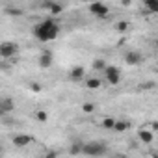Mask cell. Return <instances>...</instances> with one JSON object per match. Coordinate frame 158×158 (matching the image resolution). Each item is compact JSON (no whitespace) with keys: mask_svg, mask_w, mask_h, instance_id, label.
Masks as SVG:
<instances>
[{"mask_svg":"<svg viewBox=\"0 0 158 158\" xmlns=\"http://www.w3.org/2000/svg\"><path fill=\"white\" fill-rule=\"evenodd\" d=\"M89 13L99 17V19H104L108 13H110V8L102 2H89Z\"/></svg>","mask_w":158,"mask_h":158,"instance_id":"cell-5","label":"cell"},{"mask_svg":"<svg viewBox=\"0 0 158 158\" xmlns=\"http://www.w3.org/2000/svg\"><path fill=\"white\" fill-rule=\"evenodd\" d=\"M58 34H60V24L56 21H52V19H45V21H41V23H37L34 26V35L41 43L56 39Z\"/></svg>","mask_w":158,"mask_h":158,"instance_id":"cell-1","label":"cell"},{"mask_svg":"<svg viewBox=\"0 0 158 158\" xmlns=\"http://www.w3.org/2000/svg\"><path fill=\"white\" fill-rule=\"evenodd\" d=\"M128 128H130V123L128 121H115V127H114L115 132H125Z\"/></svg>","mask_w":158,"mask_h":158,"instance_id":"cell-13","label":"cell"},{"mask_svg":"<svg viewBox=\"0 0 158 158\" xmlns=\"http://www.w3.org/2000/svg\"><path fill=\"white\" fill-rule=\"evenodd\" d=\"M15 106H13V102L10 101V99H4L2 101V106H0V112H2V114H8L10 110H13Z\"/></svg>","mask_w":158,"mask_h":158,"instance_id":"cell-15","label":"cell"},{"mask_svg":"<svg viewBox=\"0 0 158 158\" xmlns=\"http://www.w3.org/2000/svg\"><path fill=\"white\" fill-rule=\"evenodd\" d=\"M35 119H37L39 123H47V119H48V114H47L45 110H37V112H35Z\"/></svg>","mask_w":158,"mask_h":158,"instance_id":"cell-17","label":"cell"},{"mask_svg":"<svg viewBox=\"0 0 158 158\" xmlns=\"http://www.w3.org/2000/svg\"><path fill=\"white\" fill-rule=\"evenodd\" d=\"M43 8H45V10H50V13H52V15H60V13L63 11V6H61V4H58V2H45V4H43Z\"/></svg>","mask_w":158,"mask_h":158,"instance_id":"cell-11","label":"cell"},{"mask_svg":"<svg viewBox=\"0 0 158 158\" xmlns=\"http://www.w3.org/2000/svg\"><path fill=\"white\" fill-rule=\"evenodd\" d=\"M145 8L151 13H158V0H145Z\"/></svg>","mask_w":158,"mask_h":158,"instance_id":"cell-14","label":"cell"},{"mask_svg":"<svg viewBox=\"0 0 158 158\" xmlns=\"http://www.w3.org/2000/svg\"><path fill=\"white\" fill-rule=\"evenodd\" d=\"M13 143H15V147H26V145L34 143V136H30V134H17V136H13Z\"/></svg>","mask_w":158,"mask_h":158,"instance_id":"cell-6","label":"cell"},{"mask_svg":"<svg viewBox=\"0 0 158 158\" xmlns=\"http://www.w3.org/2000/svg\"><path fill=\"white\" fill-rule=\"evenodd\" d=\"M30 88H32V91H35V93H39V91H41V86H39L37 82H32V84H30Z\"/></svg>","mask_w":158,"mask_h":158,"instance_id":"cell-22","label":"cell"},{"mask_svg":"<svg viewBox=\"0 0 158 158\" xmlns=\"http://www.w3.org/2000/svg\"><path fill=\"white\" fill-rule=\"evenodd\" d=\"M52 52L50 50H43L41 54H39V67L41 69H48L50 65H52Z\"/></svg>","mask_w":158,"mask_h":158,"instance_id":"cell-7","label":"cell"},{"mask_svg":"<svg viewBox=\"0 0 158 158\" xmlns=\"http://www.w3.org/2000/svg\"><path fill=\"white\" fill-rule=\"evenodd\" d=\"M102 86V80H99V78H88L86 80V88L88 89H99Z\"/></svg>","mask_w":158,"mask_h":158,"instance_id":"cell-12","label":"cell"},{"mask_svg":"<svg viewBox=\"0 0 158 158\" xmlns=\"http://www.w3.org/2000/svg\"><path fill=\"white\" fill-rule=\"evenodd\" d=\"M130 2H132V0H121V4H123V6H128Z\"/></svg>","mask_w":158,"mask_h":158,"instance_id":"cell-23","label":"cell"},{"mask_svg":"<svg viewBox=\"0 0 158 158\" xmlns=\"http://www.w3.org/2000/svg\"><path fill=\"white\" fill-rule=\"evenodd\" d=\"M17 52H19V45H17V43L4 41L2 45H0V56H2L4 60H8V58H13Z\"/></svg>","mask_w":158,"mask_h":158,"instance_id":"cell-4","label":"cell"},{"mask_svg":"<svg viewBox=\"0 0 158 158\" xmlns=\"http://www.w3.org/2000/svg\"><path fill=\"white\" fill-rule=\"evenodd\" d=\"M115 32H127V28H128V23L127 21H119V23H115Z\"/></svg>","mask_w":158,"mask_h":158,"instance_id":"cell-19","label":"cell"},{"mask_svg":"<svg viewBox=\"0 0 158 158\" xmlns=\"http://www.w3.org/2000/svg\"><path fill=\"white\" fill-rule=\"evenodd\" d=\"M125 63L127 65H139L141 63V54L139 52H127L125 54Z\"/></svg>","mask_w":158,"mask_h":158,"instance_id":"cell-9","label":"cell"},{"mask_svg":"<svg viewBox=\"0 0 158 158\" xmlns=\"http://www.w3.org/2000/svg\"><path fill=\"white\" fill-rule=\"evenodd\" d=\"M84 74H86V69H84L82 65H76V67H73V69H71V73H69L71 80H82V78H84Z\"/></svg>","mask_w":158,"mask_h":158,"instance_id":"cell-10","label":"cell"},{"mask_svg":"<svg viewBox=\"0 0 158 158\" xmlns=\"http://www.w3.org/2000/svg\"><path fill=\"white\" fill-rule=\"evenodd\" d=\"M115 121H117V119H114V117H106V119H102V127H104V128H108V130H114Z\"/></svg>","mask_w":158,"mask_h":158,"instance_id":"cell-16","label":"cell"},{"mask_svg":"<svg viewBox=\"0 0 158 158\" xmlns=\"http://www.w3.org/2000/svg\"><path fill=\"white\" fill-rule=\"evenodd\" d=\"M82 112L84 114H93L95 112V106L91 102H86V104H82Z\"/></svg>","mask_w":158,"mask_h":158,"instance_id":"cell-20","label":"cell"},{"mask_svg":"<svg viewBox=\"0 0 158 158\" xmlns=\"http://www.w3.org/2000/svg\"><path fill=\"white\" fill-rule=\"evenodd\" d=\"M82 2H89V0H82Z\"/></svg>","mask_w":158,"mask_h":158,"instance_id":"cell-24","label":"cell"},{"mask_svg":"<svg viewBox=\"0 0 158 158\" xmlns=\"http://www.w3.org/2000/svg\"><path fill=\"white\" fill-rule=\"evenodd\" d=\"M82 152L89 154V156H102L106 152V145L99 143V141H89V143H82Z\"/></svg>","mask_w":158,"mask_h":158,"instance_id":"cell-2","label":"cell"},{"mask_svg":"<svg viewBox=\"0 0 158 158\" xmlns=\"http://www.w3.org/2000/svg\"><path fill=\"white\" fill-rule=\"evenodd\" d=\"M156 47H158V41H156Z\"/></svg>","mask_w":158,"mask_h":158,"instance_id":"cell-26","label":"cell"},{"mask_svg":"<svg viewBox=\"0 0 158 158\" xmlns=\"http://www.w3.org/2000/svg\"><path fill=\"white\" fill-rule=\"evenodd\" d=\"M106 67H108V65H106L104 60H95V61H93V69H95V71H104Z\"/></svg>","mask_w":158,"mask_h":158,"instance_id":"cell-18","label":"cell"},{"mask_svg":"<svg viewBox=\"0 0 158 158\" xmlns=\"http://www.w3.org/2000/svg\"><path fill=\"white\" fill-rule=\"evenodd\" d=\"M138 139H139L141 143H152L154 134H152L149 128H139V130H138Z\"/></svg>","mask_w":158,"mask_h":158,"instance_id":"cell-8","label":"cell"},{"mask_svg":"<svg viewBox=\"0 0 158 158\" xmlns=\"http://www.w3.org/2000/svg\"><path fill=\"white\" fill-rule=\"evenodd\" d=\"M104 78H106V82H108L110 86H117V84L121 82V71H119V67L108 65V67L104 69Z\"/></svg>","mask_w":158,"mask_h":158,"instance_id":"cell-3","label":"cell"},{"mask_svg":"<svg viewBox=\"0 0 158 158\" xmlns=\"http://www.w3.org/2000/svg\"><path fill=\"white\" fill-rule=\"evenodd\" d=\"M69 152H71V154H78V152H82V145H73V147L69 149Z\"/></svg>","mask_w":158,"mask_h":158,"instance_id":"cell-21","label":"cell"},{"mask_svg":"<svg viewBox=\"0 0 158 158\" xmlns=\"http://www.w3.org/2000/svg\"><path fill=\"white\" fill-rule=\"evenodd\" d=\"M156 69H158V61H156Z\"/></svg>","mask_w":158,"mask_h":158,"instance_id":"cell-25","label":"cell"}]
</instances>
